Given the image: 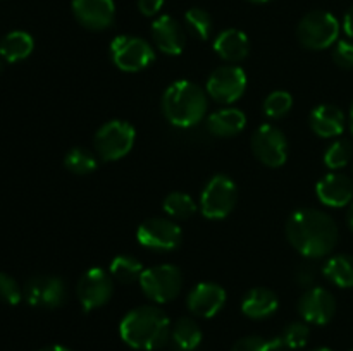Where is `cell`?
Returning a JSON list of instances; mask_svg holds the SVG:
<instances>
[{
  "label": "cell",
  "mask_w": 353,
  "mask_h": 351,
  "mask_svg": "<svg viewBox=\"0 0 353 351\" xmlns=\"http://www.w3.org/2000/svg\"><path fill=\"white\" fill-rule=\"evenodd\" d=\"M286 237L303 257L323 258L336 246L338 226L323 210L302 209L286 222Z\"/></svg>",
  "instance_id": "cell-1"
},
{
  "label": "cell",
  "mask_w": 353,
  "mask_h": 351,
  "mask_svg": "<svg viewBox=\"0 0 353 351\" xmlns=\"http://www.w3.org/2000/svg\"><path fill=\"white\" fill-rule=\"evenodd\" d=\"M171 322L157 306H138L121 320L119 334L128 346L141 351L161 350L171 339Z\"/></svg>",
  "instance_id": "cell-2"
},
{
  "label": "cell",
  "mask_w": 353,
  "mask_h": 351,
  "mask_svg": "<svg viewBox=\"0 0 353 351\" xmlns=\"http://www.w3.org/2000/svg\"><path fill=\"white\" fill-rule=\"evenodd\" d=\"M162 110L169 123L174 126H195L205 117L207 95L195 83L176 81L165 89Z\"/></svg>",
  "instance_id": "cell-3"
},
{
  "label": "cell",
  "mask_w": 353,
  "mask_h": 351,
  "mask_svg": "<svg viewBox=\"0 0 353 351\" xmlns=\"http://www.w3.org/2000/svg\"><path fill=\"white\" fill-rule=\"evenodd\" d=\"M296 36L300 43L309 50H324L336 43L340 36V23L333 14L312 10L299 23Z\"/></svg>",
  "instance_id": "cell-4"
},
{
  "label": "cell",
  "mask_w": 353,
  "mask_h": 351,
  "mask_svg": "<svg viewBox=\"0 0 353 351\" xmlns=\"http://www.w3.org/2000/svg\"><path fill=\"white\" fill-rule=\"evenodd\" d=\"M134 127L124 120H109L95 134V151L105 162L126 157L134 145Z\"/></svg>",
  "instance_id": "cell-5"
},
{
  "label": "cell",
  "mask_w": 353,
  "mask_h": 351,
  "mask_svg": "<svg viewBox=\"0 0 353 351\" xmlns=\"http://www.w3.org/2000/svg\"><path fill=\"white\" fill-rule=\"evenodd\" d=\"M236 196L238 191L233 179L224 174H217L203 188L200 196V210L207 219H224L233 212Z\"/></svg>",
  "instance_id": "cell-6"
},
{
  "label": "cell",
  "mask_w": 353,
  "mask_h": 351,
  "mask_svg": "<svg viewBox=\"0 0 353 351\" xmlns=\"http://www.w3.org/2000/svg\"><path fill=\"white\" fill-rule=\"evenodd\" d=\"M110 55L114 64L126 72L147 69L155 61V52L147 40L140 36H128V34L114 38L110 43Z\"/></svg>",
  "instance_id": "cell-7"
},
{
  "label": "cell",
  "mask_w": 353,
  "mask_h": 351,
  "mask_svg": "<svg viewBox=\"0 0 353 351\" xmlns=\"http://www.w3.org/2000/svg\"><path fill=\"white\" fill-rule=\"evenodd\" d=\"M138 282L147 298L154 299L155 303H169L181 291L183 275L178 267L165 264L145 268Z\"/></svg>",
  "instance_id": "cell-8"
},
{
  "label": "cell",
  "mask_w": 353,
  "mask_h": 351,
  "mask_svg": "<svg viewBox=\"0 0 353 351\" xmlns=\"http://www.w3.org/2000/svg\"><path fill=\"white\" fill-rule=\"evenodd\" d=\"M141 246L154 251H171L181 244V229L172 220L164 217H152L143 220L137 231Z\"/></svg>",
  "instance_id": "cell-9"
},
{
  "label": "cell",
  "mask_w": 353,
  "mask_h": 351,
  "mask_svg": "<svg viewBox=\"0 0 353 351\" xmlns=\"http://www.w3.org/2000/svg\"><path fill=\"white\" fill-rule=\"evenodd\" d=\"M252 150L268 167H281L288 157V141L281 129L264 124L252 136Z\"/></svg>",
  "instance_id": "cell-10"
},
{
  "label": "cell",
  "mask_w": 353,
  "mask_h": 351,
  "mask_svg": "<svg viewBox=\"0 0 353 351\" xmlns=\"http://www.w3.org/2000/svg\"><path fill=\"white\" fill-rule=\"evenodd\" d=\"M247 74L238 65L217 67L207 81V93L219 103H233L245 93Z\"/></svg>",
  "instance_id": "cell-11"
},
{
  "label": "cell",
  "mask_w": 353,
  "mask_h": 351,
  "mask_svg": "<svg viewBox=\"0 0 353 351\" xmlns=\"http://www.w3.org/2000/svg\"><path fill=\"white\" fill-rule=\"evenodd\" d=\"M76 291H78V299L85 312L100 308L112 298V275L107 274L103 268H90L79 279Z\"/></svg>",
  "instance_id": "cell-12"
},
{
  "label": "cell",
  "mask_w": 353,
  "mask_h": 351,
  "mask_svg": "<svg viewBox=\"0 0 353 351\" xmlns=\"http://www.w3.org/2000/svg\"><path fill=\"white\" fill-rule=\"evenodd\" d=\"M24 296L31 306L54 310L64 305L65 286L55 275H37L28 281Z\"/></svg>",
  "instance_id": "cell-13"
},
{
  "label": "cell",
  "mask_w": 353,
  "mask_h": 351,
  "mask_svg": "<svg viewBox=\"0 0 353 351\" xmlns=\"http://www.w3.org/2000/svg\"><path fill=\"white\" fill-rule=\"evenodd\" d=\"M299 312L305 322L324 326V323L331 322L336 313V299L327 289L314 286V288L307 289L305 295L300 298Z\"/></svg>",
  "instance_id": "cell-14"
},
{
  "label": "cell",
  "mask_w": 353,
  "mask_h": 351,
  "mask_svg": "<svg viewBox=\"0 0 353 351\" xmlns=\"http://www.w3.org/2000/svg\"><path fill=\"white\" fill-rule=\"evenodd\" d=\"M72 12L86 30L103 31L112 26L116 7L112 0H72Z\"/></svg>",
  "instance_id": "cell-15"
},
{
  "label": "cell",
  "mask_w": 353,
  "mask_h": 351,
  "mask_svg": "<svg viewBox=\"0 0 353 351\" xmlns=\"http://www.w3.org/2000/svg\"><path fill=\"white\" fill-rule=\"evenodd\" d=\"M226 303V291L214 282H200L190 291L186 305L196 317L210 319L223 310Z\"/></svg>",
  "instance_id": "cell-16"
},
{
  "label": "cell",
  "mask_w": 353,
  "mask_h": 351,
  "mask_svg": "<svg viewBox=\"0 0 353 351\" xmlns=\"http://www.w3.org/2000/svg\"><path fill=\"white\" fill-rule=\"evenodd\" d=\"M152 38L161 52L179 55L186 47V33L172 16H161L152 24Z\"/></svg>",
  "instance_id": "cell-17"
},
{
  "label": "cell",
  "mask_w": 353,
  "mask_h": 351,
  "mask_svg": "<svg viewBox=\"0 0 353 351\" xmlns=\"http://www.w3.org/2000/svg\"><path fill=\"white\" fill-rule=\"evenodd\" d=\"M316 193L324 205L340 209L353 202V181L348 176L333 172L317 182Z\"/></svg>",
  "instance_id": "cell-18"
},
{
  "label": "cell",
  "mask_w": 353,
  "mask_h": 351,
  "mask_svg": "<svg viewBox=\"0 0 353 351\" xmlns=\"http://www.w3.org/2000/svg\"><path fill=\"white\" fill-rule=\"evenodd\" d=\"M310 129L321 138H334L345 131V114L334 105H319L309 116Z\"/></svg>",
  "instance_id": "cell-19"
},
{
  "label": "cell",
  "mask_w": 353,
  "mask_h": 351,
  "mask_svg": "<svg viewBox=\"0 0 353 351\" xmlns=\"http://www.w3.org/2000/svg\"><path fill=\"white\" fill-rule=\"evenodd\" d=\"M214 50L221 58L234 64V62H241L243 58H247L248 52H250V41L243 31L224 30L214 40Z\"/></svg>",
  "instance_id": "cell-20"
},
{
  "label": "cell",
  "mask_w": 353,
  "mask_h": 351,
  "mask_svg": "<svg viewBox=\"0 0 353 351\" xmlns=\"http://www.w3.org/2000/svg\"><path fill=\"white\" fill-rule=\"evenodd\" d=\"M279 306L278 295L268 288H254L241 301V312L254 320H262L276 313Z\"/></svg>",
  "instance_id": "cell-21"
},
{
  "label": "cell",
  "mask_w": 353,
  "mask_h": 351,
  "mask_svg": "<svg viewBox=\"0 0 353 351\" xmlns=\"http://www.w3.org/2000/svg\"><path fill=\"white\" fill-rule=\"evenodd\" d=\"M247 124V117L240 109H223L214 112L207 119V129L219 138H231L241 133Z\"/></svg>",
  "instance_id": "cell-22"
},
{
  "label": "cell",
  "mask_w": 353,
  "mask_h": 351,
  "mask_svg": "<svg viewBox=\"0 0 353 351\" xmlns=\"http://www.w3.org/2000/svg\"><path fill=\"white\" fill-rule=\"evenodd\" d=\"M34 41L26 31H10L0 41V57L6 62H19L30 57Z\"/></svg>",
  "instance_id": "cell-23"
},
{
  "label": "cell",
  "mask_w": 353,
  "mask_h": 351,
  "mask_svg": "<svg viewBox=\"0 0 353 351\" xmlns=\"http://www.w3.org/2000/svg\"><path fill=\"white\" fill-rule=\"evenodd\" d=\"M202 329L192 317H181L171 327V339L179 350L195 351L202 343Z\"/></svg>",
  "instance_id": "cell-24"
},
{
  "label": "cell",
  "mask_w": 353,
  "mask_h": 351,
  "mask_svg": "<svg viewBox=\"0 0 353 351\" xmlns=\"http://www.w3.org/2000/svg\"><path fill=\"white\" fill-rule=\"evenodd\" d=\"M326 279L338 288H353V257L336 255L326 262L323 268Z\"/></svg>",
  "instance_id": "cell-25"
},
{
  "label": "cell",
  "mask_w": 353,
  "mask_h": 351,
  "mask_svg": "<svg viewBox=\"0 0 353 351\" xmlns=\"http://www.w3.org/2000/svg\"><path fill=\"white\" fill-rule=\"evenodd\" d=\"M143 265L131 255H117L112 262H110L109 272L114 279H117L123 284H133V282L140 281L141 274H143Z\"/></svg>",
  "instance_id": "cell-26"
},
{
  "label": "cell",
  "mask_w": 353,
  "mask_h": 351,
  "mask_svg": "<svg viewBox=\"0 0 353 351\" xmlns=\"http://www.w3.org/2000/svg\"><path fill=\"white\" fill-rule=\"evenodd\" d=\"M64 165L69 172L78 176H86L97 169V158L86 148H72L64 158Z\"/></svg>",
  "instance_id": "cell-27"
},
{
  "label": "cell",
  "mask_w": 353,
  "mask_h": 351,
  "mask_svg": "<svg viewBox=\"0 0 353 351\" xmlns=\"http://www.w3.org/2000/svg\"><path fill=\"white\" fill-rule=\"evenodd\" d=\"M164 210L174 219H190L195 215L196 212V203L193 202L192 196L185 195V193H169L164 200Z\"/></svg>",
  "instance_id": "cell-28"
},
{
  "label": "cell",
  "mask_w": 353,
  "mask_h": 351,
  "mask_svg": "<svg viewBox=\"0 0 353 351\" xmlns=\"http://www.w3.org/2000/svg\"><path fill=\"white\" fill-rule=\"evenodd\" d=\"M185 21L188 30L199 40H207L212 34V17H210V14L207 10L200 9V7H193V9L186 10Z\"/></svg>",
  "instance_id": "cell-29"
},
{
  "label": "cell",
  "mask_w": 353,
  "mask_h": 351,
  "mask_svg": "<svg viewBox=\"0 0 353 351\" xmlns=\"http://www.w3.org/2000/svg\"><path fill=\"white\" fill-rule=\"evenodd\" d=\"M353 157V147L350 141L338 140L331 145L324 153V164L330 169L336 171V169L345 167Z\"/></svg>",
  "instance_id": "cell-30"
},
{
  "label": "cell",
  "mask_w": 353,
  "mask_h": 351,
  "mask_svg": "<svg viewBox=\"0 0 353 351\" xmlns=\"http://www.w3.org/2000/svg\"><path fill=\"white\" fill-rule=\"evenodd\" d=\"M293 98L288 92H272L268 98L264 100V112L271 119H281L292 110Z\"/></svg>",
  "instance_id": "cell-31"
},
{
  "label": "cell",
  "mask_w": 353,
  "mask_h": 351,
  "mask_svg": "<svg viewBox=\"0 0 353 351\" xmlns=\"http://www.w3.org/2000/svg\"><path fill=\"white\" fill-rule=\"evenodd\" d=\"M281 346V337L268 339V337L262 336H247L238 339L231 348V351H276Z\"/></svg>",
  "instance_id": "cell-32"
},
{
  "label": "cell",
  "mask_w": 353,
  "mask_h": 351,
  "mask_svg": "<svg viewBox=\"0 0 353 351\" xmlns=\"http://www.w3.org/2000/svg\"><path fill=\"white\" fill-rule=\"evenodd\" d=\"M281 343L285 348H290V350H299V348H303L307 343H309L310 337V329L307 323L303 322H293L283 330Z\"/></svg>",
  "instance_id": "cell-33"
},
{
  "label": "cell",
  "mask_w": 353,
  "mask_h": 351,
  "mask_svg": "<svg viewBox=\"0 0 353 351\" xmlns=\"http://www.w3.org/2000/svg\"><path fill=\"white\" fill-rule=\"evenodd\" d=\"M23 299V291L19 284L6 272H0V301L7 305H17Z\"/></svg>",
  "instance_id": "cell-34"
},
{
  "label": "cell",
  "mask_w": 353,
  "mask_h": 351,
  "mask_svg": "<svg viewBox=\"0 0 353 351\" xmlns=\"http://www.w3.org/2000/svg\"><path fill=\"white\" fill-rule=\"evenodd\" d=\"M333 61L341 69H353V43L352 41H338L333 50Z\"/></svg>",
  "instance_id": "cell-35"
},
{
  "label": "cell",
  "mask_w": 353,
  "mask_h": 351,
  "mask_svg": "<svg viewBox=\"0 0 353 351\" xmlns=\"http://www.w3.org/2000/svg\"><path fill=\"white\" fill-rule=\"evenodd\" d=\"M296 282L303 288H312L314 282H316V274H314V268L309 265H302V267L296 270Z\"/></svg>",
  "instance_id": "cell-36"
},
{
  "label": "cell",
  "mask_w": 353,
  "mask_h": 351,
  "mask_svg": "<svg viewBox=\"0 0 353 351\" xmlns=\"http://www.w3.org/2000/svg\"><path fill=\"white\" fill-rule=\"evenodd\" d=\"M164 6V0H138V9L143 16L152 17L159 12Z\"/></svg>",
  "instance_id": "cell-37"
},
{
  "label": "cell",
  "mask_w": 353,
  "mask_h": 351,
  "mask_svg": "<svg viewBox=\"0 0 353 351\" xmlns=\"http://www.w3.org/2000/svg\"><path fill=\"white\" fill-rule=\"evenodd\" d=\"M343 30H345V33L348 34V36L353 38V6L347 10V14H345Z\"/></svg>",
  "instance_id": "cell-38"
},
{
  "label": "cell",
  "mask_w": 353,
  "mask_h": 351,
  "mask_svg": "<svg viewBox=\"0 0 353 351\" xmlns=\"http://www.w3.org/2000/svg\"><path fill=\"white\" fill-rule=\"evenodd\" d=\"M40 351H71V350H68V348L61 346V344H52V346L43 348V350H40Z\"/></svg>",
  "instance_id": "cell-39"
},
{
  "label": "cell",
  "mask_w": 353,
  "mask_h": 351,
  "mask_svg": "<svg viewBox=\"0 0 353 351\" xmlns=\"http://www.w3.org/2000/svg\"><path fill=\"white\" fill-rule=\"evenodd\" d=\"M347 222H348V227H350L352 233H353V202H352V205H350V210H348Z\"/></svg>",
  "instance_id": "cell-40"
},
{
  "label": "cell",
  "mask_w": 353,
  "mask_h": 351,
  "mask_svg": "<svg viewBox=\"0 0 353 351\" xmlns=\"http://www.w3.org/2000/svg\"><path fill=\"white\" fill-rule=\"evenodd\" d=\"M350 127H352V133H353V102H352V109H350Z\"/></svg>",
  "instance_id": "cell-41"
},
{
  "label": "cell",
  "mask_w": 353,
  "mask_h": 351,
  "mask_svg": "<svg viewBox=\"0 0 353 351\" xmlns=\"http://www.w3.org/2000/svg\"><path fill=\"white\" fill-rule=\"evenodd\" d=\"M314 351H333V350H330V348H317V350Z\"/></svg>",
  "instance_id": "cell-42"
},
{
  "label": "cell",
  "mask_w": 353,
  "mask_h": 351,
  "mask_svg": "<svg viewBox=\"0 0 353 351\" xmlns=\"http://www.w3.org/2000/svg\"><path fill=\"white\" fill-rule=\"evenodd\" d=\"M3 65H6V64H3V58H2V57H0V72H2V71H3Z\"/></svg>",
  "instance_id": "cell-43"
},
{
  "label": "cell",
  "mask_w": 353,
  "mask_h": 351,
  "mask_svg": "<svg viewBox=\"0 0 353 351\" xmlns=\"http://www.w3.org/2000/svg\"><path fill=\"white\" fill-rule=\"evenodd\" d=\"M276 351H292V350H290V348H285V346H281V348H278V350H276Z\"/></svg>",
  "instance_id": "cell-44"
},
{
  "label": "cell",
  "mask_w": 353,
  "mask_h": 351,
  "mask_svg": "<svg viewBox=\"0 0 353 351\" xmlns=\"http://www.w3.org/2000/svg\"><path fill=\"white\" fill-rule=\"evenodd\" d=\"M250 2H254V3H264V2H268V0H250Z\"/></svg>",
  "instance_id": "cell-45"
},
{
  "label": "cell",
  "mask_w": 353,
  "mask_h": 351,
  "mask_svg": "<svg viewBox=\"0 0 353 351\" xmlns=\"http://www.w3.org/2000/svg\"><path fill=\"white\" fill-rule=\"evenodd\" d=\"M172 351H185V350H179V348L174 346V348H172ZM195 351H196V350H195Z\"/></svg>",
  "instance_id": "cell-46"
},
{
  "label": "cell",
  "mask_w": 353,
  "mask_h": 351,
  "mask_svg": "<svg viewBox=\"0 0 353 351\" xmlns=\"http://www.w3.org/2000/svg\"><path fill=\"white\" fill-rule=\"evenodd\" d=\"M352 351H353V350H352Z\"/></svg>",
  "instance_id": "cell-47"
}]
</instances>
